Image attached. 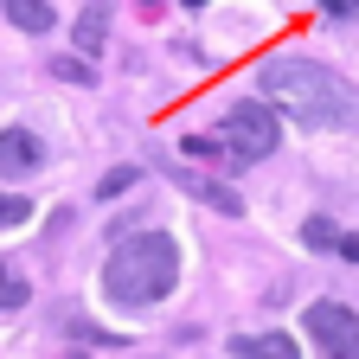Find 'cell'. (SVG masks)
Returning a JSON list of instances; mask_svg holds the SVG:
<instances>
[{
	"mask_svg": "<svg viewBox=\"0 0 359 359\" xmlns=\"http://www.w3.org/2000/svg\"><path fill=\"white\" fill-rule=\"evenodd\" d=\"M257 97L302 128H340L353 116V90L314 58H269L257 71Z\"/></svg>",
	"mask_w": 359,
	"mask_h": 359,
	"instance_id": "1",
	"label": "cell"
},
{
	"mask_svg": "<svg viewBox=\"0 0 359 359\" xmlns=\"http://www.w3.org/2000/svg\"><path fill=\"white\" fill-rule=\"evenodd\" d=\"M173 283H180V250L167 231H122L116 250L103 257V289L122 308H148L173 295Z\"/></svg>",
	"mask_w": 359,
	"mask_h": 359,
	"instance_id": "2",
	"label": "cell"
},
{
	"mask_svg": "<svg viewBox=\"0 0 359 359\" xmlns=\"http://www.w3.org/2000/svg\"><path fill=\"white\" fill-rule=\"evenodd\" d=\"M224 135H218V142H224V154H231L238 167H250V161H263V154H276V109H269V103H257V97H244V103H231V109H224V122H218Z\"/></svg>",
	"mask_w": 359,
	"mask_h": 359,
	"instance_id": "3",
	"label": "cell"
},
{
	"mask_svg": "<svg viewBox=\"0 0 359 359\" xmlns=\"http://www.w3.org/2000/svg\"><path fill=\"white\" fill-rule=\"evenodd\" d=\"M308 334L327 359H359V314L340 302H314L308 308Z\"/></svg>",
	"mask_w": 359,
	"mask_h": 359,
	"instance_id": "4",
	"label": "cell"
},
{
	"mask_svg": "<svg viewBox=\"0 0 359 359\" xmlns=\"http://www.w3.org/2000/svg\"><path fill=\"white\" fill-rule=\"evenodd\" d=\"M45 167V142L32 128H0V180H26Z\"/></svg>",
	"mask_w": 359,
	"mask_h": 359,
	"instance_id": "5",
	"label": "cell"
},
{
	"mask_svg": "<svg viewBox=\"0 0 359 359\" xmlns=\"http://www.w3.org/2000/svg\"><path fill=\"white\" fill-rule=\"evenodd\" d=\"M231 353L238 359H302V346L289 334H244V340H231Z\"/></svg>",
	"mask_w": 359,
	"mask_h": 359,
	"instance_id": "6",
	"label": "cell"
},
{
	"mask_svg": "<svg viewBox=\"0 0 359 359\" xmlns=\"http://www.w3.org/2000/svg\"><path fill=\"white\" fill-rule=\"evenodd\" d=\"M173 180H180V187H187V193H193V199H205V205H212V212H231V218H238V212H244V199H238V193H231V187H218V180H205V173H173Z\"/></svg>",
	"mask_w": 359,
	"mask_h": 359,
	"instance_id": "7",
	"label": "cell"
},
{
	"mask_svg": "<svg viewBox=\"0 0 359 359\" xmlns=\"http://www.w3.org/2000/svg\"><path fill=\"white\" fill-rule=\"evenodd\" d=\"M0 13H7L20 32H52V0H0Z\"/></svg>",
	"mask_w": 359,
	"mask_h": 359,
	"instance_id": "8",
	"label": "cell"
},
{
	"mask_svg": "<svg viewBox=\"0 0 359 359\" xmlns=\"http://www.w3.org/2000/svg\"><path fill=\"white\" fill-rule=\"evenodd\" d=\"M103 39H109L103 7H83V20H77V58H97V52H103Z\"/></svg>",
	"mask_w": 359,
	"mask_h": 359,
	"instance_id": "9",
	"label": "cell"
},
{
	"mask_svg": "<svg viewBox=\"0 0 359 359\" xmlns=\"http://www.w3.org/2000/svg\"><path fill=\"white\" fill-rule=\"evenodd\" d=\"M32 289H26V276H20V269L13 263H0V308H20Z\"/></svg>",
	"mask_w": 359,
	"mask_h": 359,
	"instance_id": "10",
	"label": "cell"
},
{
	"mask_svg": "<svg viewBox=\"0 0 359 359\" xmlns=\"http://www.w3.org/2000/svg\"><path fill=\"white\" fill-rule=\"evenodd\" d=\"M302 244H308V250H334V244H340V231H334L327 218H308V224H302Z\"/></svg>",
	"mask_w": 359,
	"mask_h": 359,
	"instance_id": "11",
	"label": "cell"
},
{
	"mask_svg": "<svg viewBox=\"0 0 359 359\" xmlns=\"http://www.w3.org/2000/svg\"><path fill=\"white\" fill-rule=\"evenodd\" d=\"M135 180H142V173H135V167H109V173L97 180V199H116V193H128V187H135Z\"/></svg>",
	"mask_w": 359,
	"mask_h": 359,
	"instance_id": "12",
	"label": "cell"
},
{
	"mask_svg": "<svg viewBox=\"0 0 359 359\" xmlns=\"http://www.w3.org/2000/svg\"><path fill=\"white\" fill-rule=\"evenodd\" d=\"M52 77H65V83H97L90 58H52Z\"/></svg>",
	"mask_w": 359,
	"mask_h": 359,
	"instance_id": "13",
	"label": "cell"
},
{
	"mask_svg": "<svg viewBox=\"0 0 359 359\" xmlns=\"http://www.w3.org/2000/svg\"><path fill=\"white\" fill-rule=\"evenodd\" d=\"M26 218H32V205L20 193H0V224H26Z\"/></svg>",
	"mask_w": 359,
	"mask_h": 359,
	"instance_id": "14",
	"label": "cell"
},
{
	"mask_svg": "<svg viewBox=\"0 0 359 359\" xmlns=\"http://www.w3.org/2000/svg\"><path fill=\"white\" fill-rule=\"evenodd\" d=\"M187 154H193V161H218V154H224V142H205V135H187Z\"/></svg>",
	"mask_w": 359,
	"mask_h": 359,
	"instance_id": "15",
	"label": "cell"
},
{
	"mask_svg": "<svg viewBox=\"0 0 359 359\" xmlns=\"http://www.w3.org/2000/svg\"><path fill=\"white\" fill-rule=\"evenodd\" d=\"M321 7H327V13H340V20H346V13H359V0H321Z\"/></svg>",
	"mask_w": 359,
	"mask_h": 359,
	"instance_id": "16",
	"label": "cell"
},
{
	"mask_svg": "<svg viewBox=\"0 0 359 359\" xmlns=\"http://www.w3.org/2000/svg\"><path fill=\"white\" fill-rule=\"evenodd\" d=\"M334 250H340V257H346V263H359V238H340V244H334Z\"/></svg>",
	"mask_w": 359,
	"mask_h": 359,
	"instance_id": "17",
	"label": "cell"
}]
</instances>
